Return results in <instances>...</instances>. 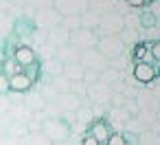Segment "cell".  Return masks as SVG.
<instances>
[{
  "instance_id": "6da1fadb",
  "label": "cell",
  "mask_w": 160,
  "mask_h": 145,
  "mask_svg": "<svg viewBox=\"0 0 160 145\" xmlns=\"http://www.w3.org/2000/svg\"><path fill=\"white\" fill-rule=\"evenodd\" d=\"M31 88H33V81L24 73H18L7 79V90H11V92H29Z\"/></svg>"
},
{
  "instance_id": "7a4b0ae2",
  "label": "cell",
  "mask_w": 160,
  "mask_h": 145,
  "mask_svg": "<svg viewBox=\"0 0 160 145\" xmlns=\"http://www.w3.org/2000/svg\"><path fill=\"white\" fill-rule=\"evenodd\" d=\"M13 60H16V62L24 68V66H29V64L38 62V55H35V51H33L31 46L20 44V46H16V51H13Z\"/></svg>"
},
{
  "instance_id": "3957f363",
  "label": "cell",
  "mask_w": 160,
  "mask_h": 145,
  "mask_svg": "<svg viewBox=\"0 0 160 145\" xmlns=\"http://www.w3.org/2000/svg\"><path fill=\"white\" fill-rule=\"evenodd\" d=\"M99 143H105L108 138H110V134H112V127H110V123L105 121V119H97V121H92V125H90V130H88Z\"/></svg>"
},
{
  "instance_id": "277c9868",
  "label": "cell",
  "mask_w": 160,
  "mask_h": 145,
  "mask_svg": "<svg viewBox=\"0 0 160 145\" xmlns=\"http://www.w3.org/2000/svg\"><path fill=\"white\" fill-rule=\"evenodd\" d=\"M134 77H136L140 84H149V81L156 79V73H153V68H151L149 64L136 62V64H134Z\"/></svg>"
},
{
  "instance_id": "5b68a950",
  "label": "cell",
  "mask_w": 160,
  "mask_h": 145,
  "mask_svg": "<svg viewBox=\"0 0 160 145\" xmlns=\"http://www.w3.org/2000/svg\"><path fill=\"white\" fill-rule=\"evenodd\" d=\"M0 70H2V77H13V75H18V73H22V66L13 60V57H7L5 62H2V66H0Z\"/></svg>"
},
{
  "instance_id": "8992f818",
  "label": "cell",
  "mask_w": 160,
  "mask_h": 145,
  "mask_svg": "<svg viewBox=\"0 0 160 145\" xmlns=\"http://www.w3.org/2000/svg\"><path fill=\"white\" fill-rule=\"evenodd\" d=\"M151 60V53H149V44L147 42H138L136 46H134V64L136 62H149Z\"/></svg>"
},
{
  "instance_id": "52a82bcc",
  "label": "cell",
  "mask_w": 160,
  "mask_h": 145,
  "mask_svg": "<svg viewBox=\"0 0 160 145\" xmlns=\"http://www.w3.org/2000/svg\"><path fill=\"white\" fill-rule=\"evenodd\" d=\"M22 73H24V75L35 84V81L40 79V73H42V64H40V60H38V62H33V64H29V66H24V68H22Z\"/></svg>"
},
{
  "instance_id": "ba28073f",
  "label": "cell",
  "mask_w": 160,
  "mask_h": 145,
  "mask_svg": "<svg viewBox=\"0 0 160 145\" xmlns=\"http://www.w3.org/2000/svg\"><path fill=\"white\" fill-rule=\"evenodd\" d=\"M105 145H127V138L123 134H118V132H112L110 138L105 141Z\"/></svg>"
},
{
  "instance_id": "9c48e42d",
  "label": "cell",
  "mask_w": 160,
  "mask_h": 145,
  "mask_svg": "<svg viewBox=\"0 0 160 145\" xmlns=\"http://www.w3.org/2000/svg\"><path fill=\"white\" fill-rule=\"evenodd\" d=\"M147 44H149V53H151V57L160 62V40H153V42H147Z\"/></svg>"
},
{
  "instance_id": "30bf717a",
  "label": "cell",
  "mask_w": 160,
  "mask_h": 145,
  "mask_svg": "<svg viewBox=\"0 0 160 145\" xmlns=\"http://www.w3.org/2000/svg\"><path fill=\"white\" fill-rule=\"evenodd\" d=\"M81 145H101V143H99L90 132H86V134H83V138H81Z\"/></svg>"
},
{
  "instance_id": "8fae6325",
  "label": "cell",
  "mask_w": 160,
  "mask_h": 145,
  "mask_svg": "<svg viewBox=\"0 0 160 145\" xmlns=\"http://www.w3.org/2000/svg\"><path fill=\"white\" fill-rule=\"evenodd\" d=\"M147 64H149V66H151V68H153V73H156V77H160V62H158V60H153V57H151V60H149V62H147Z\"/></svg>"
},
{
  "instance_id": "7c38bea8",
  "label": "cell",
  "mask_w": 160,
  "mask_h": 145,
  "mask_svg": "<svg viewBox=\"0 0 160 145\" xmlns=\"http://www.w3.org/2000/svg\"><path fill=\"white\" fill-rule=\"evenodd\" d=\"M125 3H127L129 7H136V9H140V7H147V5H145V0H125Z\"/></svg>"
},
{
  "instance_id": "4fadbf2b",
  "label": "cell",
  "mask_w": 160,
  "mask_h": 145,
  "mask_svg": "<svg viewBox=\"0 0 160 145\" xmlns=\"http://www.w3.org/2000/svg\"><path fill=\"white\" fill-rule=\"evenodd\" d=\"M142 24H145V27H151V24H156V18L149 16V13H145V16H142Z\"/></svg>"
},
{
  "instance_id": "5bb4252c",
  "label": "cell",
  "mask_w": 160,
  "mask_h": 145,
  "mask_svg": "<svg viewBox=\"0 0 160 145\" xmlns=\"http://www.w3.org/2000/svg\"><path fill=\"white\" fill-rule=\"evenodd\" d=\"M151 3H156V0H145V5H147V7H149Z\"/></svg>"
}]
</instances>
